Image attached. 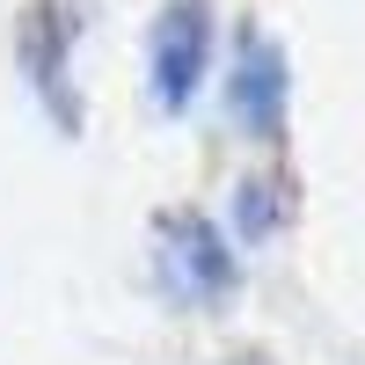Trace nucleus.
<instances>
[{"mask_svg":"<svg viewBox=\"0 0 365 365\" xmlns=\"http://www.w3.org/2000/svg\"><path fill=\"white\" fill-rule=\"evenodd\" d=\"M234 110L249 132H278L285 117V58L270 37H249L241 44V73H234Z\"/></svg>","mask_w":365,"mask_h":365,"instance_id":"3","label":"nucleus"},{"mask_svg":"<svg viewBox=\"0 0 365 365\" xmlns=\"http://www.w3.org/2000/svg\"><path fill=\"white\" fill-rule=\"evenodd\" d=\"M205 51H212V15L205 0H168L154 37H146V58H154V96L168 110H182L205 81Z\"/></svg>","mask_w":365,"mask_h":365,"instance_id":"1","label":"nucleus"},{"mask_svg":"<svg viewBox=\"0 0 365 365\" xmlns=\"http://www.w3.org/2000/svg\"><path fill=\"white\" fill-rule=\"evenodd\" d=\"M161 278L175 299H220L234 285V256L220 249V234H212L205 220H168L161 227Z\"/></svg>","mask_w":365,"mask_h":365,"instance_id":"2","label":"nucleus"}]
</instances>
